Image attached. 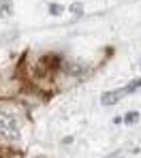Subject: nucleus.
<instances>
[{
	"label": "nucleus",
	"instance_id": "1",
	"mask_svg": "<svg viewBox=\"0 0 141 158\" xmlns=\"http://www.w3.org/2000/svg\"><path fill=\"white\" fill-rule=\"evenodd\" d=\"M19 118L13 111H0V137L4 141H17L19 139Z\"/></svg>",
	"mask_w": 141,
	"mask_h": 158
},
{
	"label": "nucleus",
	"instance_id": "2",
	"mask_svg": "<svg viewBox=\"0 0 141 158\" xmlns=\"http://www.w3.org/2000/svg\"><path fill=\"white\" fill-rule=\"evenodd\" d=\"M141 85V79H137V81H131L126 88H120V90H111V92H107L105 96H103V105H113V103H118L120 98H124L126 94H131L133 90H137Z\"/></svg>",
	"mask_w": 141,
	"mask_h": 158
},
{
	"label": "nucleus",
	"instance_id": "3",
	"mask_svg": "<svg viewBox=\"0 0 141 158\" xmlns=\"http://www.w3.org/2000/svg\"><path fill=\"white\" fill-rule=\"evenodd\" d=\"M137 120H139V113H137V111H131V113H126V118H124L126 124H133V122H137Z\"/></svg>",
	"mask_w": 141,
	"mask_h": 158
},
{
	"label": "nucleus",
	"instance_id": "4",
	"mask_svg": "<svg viewBox=\"0 0 141 158\" xmlns=\"http://www.w3.org/2000/svg\"><path fill=\"white\" fill-rule=\"evenodd\" d=\"M49 11H52L54 15H58V13H60V6H58V4H52V6H49Z\"/></svg>",
	"mask_w": 141,
	"mask_h": 158
}]
</instances>
